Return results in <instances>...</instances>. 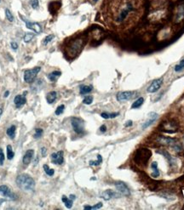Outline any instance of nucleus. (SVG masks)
Wrapping results in <instances>:
<instances>
[{"label": "nucleus", "instance_id": "nucleus-32", "mask_svg": "<svg viewBox=\"0 0 184 210\" xmlns=\"http://www.w3.org/2000/svg\"><path fill=\"white\" fill-rule=\"evenodd\" d=\"M183 69H184V59L183 60H182V61H180V63L177 64V65L175 66V72H181V71L183 70Z\"/></svg>", "mask_w": 184, "mask_h": 210}, {"label": "nucleus", "instance_id": "nucleus-28", "mask_svg": "<svg viewBox=\"0 0 184 210\" xmlns=\"http://www.w3.org/2000/svg\"><path fill=\"white\" fill-rule=\"evenodd\" d=\"M15 156V153L12 150V146L10 145H7V158L9 160H11Z\"/></svg>", "mask_w": 184, "mask_h": 210}, {"label": "nucleus", "instance_id": "nucleus-8", "mask_svg": "<svg viewBox=\"0 0 184 210\" xmlns=\"http://www.w3.org/2000/svg\"><path fill=\"white\" fill-rule=\"evenodd\" d=\"M50 157H51V162H52L54 164L61 165V164H62L63 162H64L63 151H60L52 153Z\"/></svg>", "mask_w": 184, "mask_h": 210}, {"label": "nucleus", "instance_id": "nucleus-43", "mask_svg": "<svg viewBox=\"0 0 184 210\" xmlns=\"http://www.w3.org/2000/svg\"><path fill=\"white\" fill-rule=\"evenodd\" d=\"M132 124H133L132 121H127L126 123L124 124V126L125 127H130V126H132Z\"/></svg>", "mask_w": 184, "mask_h": 210}, {"label": "nucleus", "instance_id": "nucleus-38", "mask_svg": "<svg viewBox=\"0 0 184 210\" xmlns=\"http://www.w3.org/2000/svg\"><path fill=\"white\" fill-rule=\"evenodd\" d=\"M3 162H4V154H3V149L0 148V166L3 164Z\"/></svg>", "mask_w": 184, "mask_h": 210}, {"label": "nucleus", "instance_id": "nucleus-40", "mask_svg": "<svg viewBox=\"0 0 184 210\" xmlns=\"http://www.w3.org/2000/svg\"><path fill=\"white\" fill-rule=\"evenodd\" d=\"M41 154H42V157H45V156H46V154H47V150H46L45 147H43V148L41 149Z\"/></svg>", "mask_w": 184, "mask_h": 210}, {"label": "nucleus", "instance_id": "nucleus-11", "mask_svg": "<svg viewBox=\"0 0 184 210\" xmlns=\"http://www.w3.org/2000/svg\"><path fill=\"white\" fill-rule=\"evenodd\" d=\"M24 22L26 23V27L29 28L30 30H32L34 32L40 33L42 32V27H41V26L38 23H37V22H31V21H29L28 20H26V19H24Z\"/></svg>", "mask_w": 184, "mask_h": 210}, {"label": "nucleus", "instance_id": "nucleus-23", "mask_svg": "<svg viewBox=\"0 0 184 210\" xmlns=\"http://www.w3.org/2000/svg\"><path fill=\"white\" fill-rule=\"evenodd\" d=\"M159 153H161V154H163L166 158H167V160H168V162L170 163V164L171 165H173V164H175L176 163V159L174 158V157H171V155L167 152V151H159Z\"/></svg>", "mask_w": 184, "mask_h": 210}, {"label": "nucleus", "instance_id": "nucleus-14", "mask_svg": "<svg viewBox=\"0 0 184 210\" xmlns=\"http://www.w3.org/2000/svg\"><path fill=\"white\" fill-rule=\"evenodd\" d=\"M33 155H34V151L32 149H30V150H27L23 157V159H22V162L25 165H28L32 159L33 158Z\"/></svg>", "mask_w": 184, "mask_h": 210}, {"label": "nucleus", "instance_id": "nucleus-22", "mask_svg": "<svg viewBox=\"0 0 184 210\" xmlns=\"http://www.w3.org/2000/svg\"><path fill=\"white\" fill-rule=\"evenodd\" d=\"M151 168L153 169L154 172L152 174V176L156 178V177H159L160 176V171H159V169H158V163L156 162H154L152 164H151Z\"/></svg>", "mask_w": 184, "mask_h": 210}, {"label": "nucleus", "instance_id": "nucleus-16", "mask_svg": "<svg viewBox=\"0 0 184 210\" xmlns=\"http://www.w3.org/2000/svg\"><path fill=\"white\" fill-rule=\"evenodd\" d=\"M14 102H15V105L17 108H20L23 105L26 104V96L25 95H18L15 97L14 99Z\"/></svg>", "mask_w": 184, "mask_h": 210}, {"label": "nucleus", "instance_id": "nucleus-33", "mask_svg": "<svg viewBox=\"0 0 184 210\" xmlns=\"http://www.w3.org/2000/svg\"><path fill=\"white\" fill-rule=\"evenodd\" d=\"M5 15H6V18L8 19V20H9L10 22L14 21V16L11 14V12H10L9 9H5Z\"/></svg>", "mask_w": 184, "mask_h": 210}, {"label": "nucleus", "instance_id": "nucleus-27", "mask_svg": "<svg viewBox=\"0 0 184 210\" xmlns=\"http://www.w3.org/2000/svg\"><path fill=\"white\" fill-rule=\"evenodd\" d=\"M33 38H34V33H32V32H26L25 34L24 38H23V40H24L25 43H30L32 40Z\"/></svg>", "mask_w": 184, "mask_h": 210}, {"label": "nucleus", "instance_id": "nucleus-39", "mask_svg": "<svg viewBox=\"0 0 184 210\" xmlns=\"http://www.w3.org/2000/svg\"><path fill=\"white\" fill-rule=\"evenodd\" d=\"M102 207V203H98L97 204H95V206L91 207V209H99Z\"/></svg>", "mask_w": 184, "mask_h": 210}, {"label": "nucleus", "instance_id": "nucleus-29", "mask_svg": "<svg viewBox=\"0 0 184 210\" xmlns=\"http://www.w3.org/2000/svg\"><path fill=\"white\" fill-rule=\"evenodd\" d=\"M43 168H44V172L46 173V174H48L49 176H53V175H54L55 170L52 169H50V167H49L47 164H44V165L43 166Z\"/></svg>", "mask_w": 184, "mask_h": 210}, {"label": "nucleus", "instance_id": "nucleus-46", "mask_svg": "<svg viewBox=\"0 0 184 210\" xmlns=\"http://www.w3.org/2000/svg\"><path fill=\"white\" fill-rule=\"evenodd\" d=\"M9 95V91H6V92L4 93V97H8Z\"/></svg>", "mask_w": 184, "mask_h": 210}, {"label": "nucleus", "instance_id": "nucleus-31", "mask_svg": "<svg viewBox=\"0 0 184 210\" xmlns=\"http://www.w3.org/2000/svg\"><path fill=\"white\" fill-rule=\"evenodd\" d=\"M55 36L53 34H50V35H48L44 38V39L43 40V44L44 45H47L49 43H50L53 39H54Z\"/></svg>", "mask_w": 184, "mask_h": 210}, {"label": "nucleus", "instance_id": "nucleus-10", "mask_svg": "<svg viewBox=\"0 0 184 210\" xmlns=\"http://www.w3.org/2000/svg\"><path fill=\"white\" fill-rule=\"evenodd\" d=\"M158 117H159V115L156 112H151V113H149V115L148 117V119L143 122V124L142 126V129H146L152 123H154V122L156 121V119L158 118Z\"/></svg>", "mask_w": 184, "mask_h": 210}, {"label": "nucleus", "instance_id": "nucleus-15", "mask_svg": "<svg viewBox=\"0 0 184 210\" xmlns=\"http://www.w3.org/2000/svg\"><path fill=\"white\" fill-rule=\"evenodd\" d=\"M177 128V125L174 122H169L164 123V131L165 132L173 133V132H176Z\"/></svg>", "mask_w": 184, "mask_h": 210}, {"label": "nucleus", "instance_id": "nucleus-17", "mask_svg": "<svg viewBox=\"0 0 184 210\" xmlns=\"http://www.w3.org/2000/svg\"><path fill=\"white\" fill-rule=\"evenodd\" d=\"M101 198H103L104 200H110L111 198L114 197H118L117 193L114 192L112 190H106L105 192H103L101 194Z\"/></svg>", "mask_w": 184, "mask_h": 210}, {"label": "nucleus", "instance_id": "nucleus-12", "mask_svg": "<svg viewBox=\"0 0 184 210\" xmlns=\"http://www.w3.org/2000/svg\"><path fill=\"white\" fill-rule=\"evenodd\" d=\"M162 84H163V80L162 79H156V80H154L148 86V88L147 90L148 92V93H155V92H157L160 90V88L161 87Z\"/></svg>", "mask_w": 184, "mask_h": 210}, {"label": "nucleus", "instance_id": "nucleus-47", "mask_svg": "<svg viewBox=\"0 0 184 210\" xmlns=\"http://www.w3.org/2000/svg\"><path fill=\"white\" fill-rule=\"evenodd\" d=\"M2 114H3V108H0V117L2 116Z\"/></svg>", "mask_w": 184, "mask_h": 210}, {"label": "nucleus", "instance_id": "nucleus-19", "mask_svg": "<svg viewBox=\"0 0 184 210\" xmlns=\"http://www.w3.org/2000/svg\"><path fill=\"white\" fill-rule=\"evenodd\" d=\"M61 75H62V72H59V71H55V72H51V73H50V74L48 75V78H49L51 82H56Z\"/></svg>", "mask_w": 184, "mask_h": 210}, {"label": "nucleus", "instance_id": "nucleus-3", "mask_svg": "<svg viewBox=\"0 0 184 210\" xmlns=\"http://www.w3.org/2000/svg\"><path fill=\"white\" fill-rule=\"evenodd\" d=\"M152 153L148 149H139L136 151L134 160L138 164H146L149 160Z\"/></svg>", "mask_w": 184, "mask_h": 210}, {"label": "nucleus", "instance_id": "nucleus-13", "mask_svg": "<svg viewBox=\"0 0 184 210\" xmlns=\"http://www.w3.org/2000/svg\"><path fill=\"white\" fill-rule=\"evenodd\" d=\"M133 92L131 91H123V92H119L117 95V100L120 102L123 101H126L130 100L133 97Z\"/></svg>", "mask_w": 184, "mask_h": 210}, {"label": "nucleus", "instance_id": "nucleus-45", "mask_svg": "<svg viewBox=\"0 0 184 210\" xmlns=\"http://www.w3.org/2000/svg\"><path fill=\"white\" fill-rule=\"evenodd\" d=\"M84 209H85L90 210V209H91V206H88V205H86V206H85V207H84Z\"/></svg>", "mask_w": 184, "mask_h": 210}, {"label": "nucleus", "instance_id": "nucleus-42", "mask_svg": "<svg viewBox=\"0 0 184 210\" xmlns=\"http://www.w3.org/2000/svg\"><path fill=\"white\" fill-rule=\"evenodd\" d=\"M11 47H12V49H13L14 50H16L17 48H18V44H17L16 43H15V42H12V43H11Z\"/></svg>", "mask_w": 184, "mask_h": 210}, {"label": "nucleus", "instance_id": "nucleus-30", "mask_svg": "<svg viewBox=\"0 0 184 210\" xmlns=\"http://www.w3.org/2000/svg\"><path fill=\"white\" fill-rule=\"evenodd\" d=\"M97 158H98V160H96V161H90L89 164L91 166H98V165H100L102 163V157H101V156L100 154H98L97 155Z\"/></svg>", "mask_w": 184, "mask_h": 210}, {"label": "nucleus", "instance_id": "nucleus-18", "mask_svg": "<svg viewBox=\"0 0 184 210\" xmlns=\"http://www.w3.org/2000/svg\"><path fill=\"white\" fill-rule=\"evenodd\" d=\"M56 98H57V93L56 91L49 92L46 95V101L49 104H52L53 102H55Z\"/></svg>", "mask_w": 184, "mask_h": 210}, {"label": "nucleus", "instance_id": "nucleus-5", "mask_svg": "<svg viewBox=\"0 0 184 210\" xmlns=\"http://www.w3.org/2000/svg\"><path fill=\"white\" fill-rule=\"evenodd\" d=\"M158 141L162 144V145H171L177 151H180L181 150V147L180 145L176 142V140L174 139H171V138H168V137H164V136H160L159 139H158Z\"/></svg>", "mask_w": 184, "mask_h": 210}, {"label": "nucleus", "instance_id": "nucleus-4", "mask_svg": "<svg viewBox=\"0 0 184 210\" xmlns=\"http://www.w3.org/2000/svg\"><path fill=\"white\" fill-rule=\"evenodd\" d=\"M41 70V67L40 66H37V67H34L32 69H28V70H26L24 72V80L26 83L27 84H31L34 81V79L36 78L38 73L40 72Z\"/></svg>", "mask_w": 184, "mask_h": 210}, {"label": "nucleus", "instance_id": "nucleus-36", "mask_svg": "<svg viewBox=\"0 0 184 210\" xmlns=\"http://www.w3.org/2000/svg\"><path fill=\"white\" fill-rule=\"evenodd\" d=\"M64 109H65V105H59V106L57 107V109L56 110V115H61V114H62L63 111H64Z\"/></svg>", "mask_w": 184, "mask_h": 210}, {"label": "nucleus", "instance_id": "nucleus-26", "mask_svg": "<svg viewBox=\"0 0 184 210\" xmlns=\"http://www.w3.org/2000/svg\"><path fill=\"white\" fill-rule=\"evenodd\" d=\"M144 102V99L142 97H140L139 99H137L135 102H133V104L131 105V108L132 109H136V108H139L141 105L143 104Z\"/></svg>", "mask_w": 184, "mask_h": 210}, {"label": "nucleus", "instance_id": "nucleus-2", "mask_svg": "<svg viewBox=\"0 0 184 210\" xmlns=\"http://www.w3.org/2000/svg\"><path fill=\"white\" fill-rule=\"evenodd\" d=\"M85 43V40L82 37L77 38L74 40L71 41L69 43V44L68 45V47H67L68 55L69 56H72V57H74V56L78 55L81 52Z\"/></svg>", "mask_w": 184, "mask_h": 210}, {"label": "nucleus", "instance_id": "nucleus-9", "mask_svg": "<svg viewBox=\"0 0 184 210\" xmlns=\"http://www.w3.org/2000/svg\"><path fill=\"white\" fill-rule=\"evenodd\" d=\"M115 187L117 188V190L124 196L125 197H129L130 195V189L128 188V186L124 183V182H116L115 183Z\"/></svg>", "mask_w": 184, "mask_h": 210}, {"label": "nucleus", "instance_id": "nucleus-41", "mask_svg": "<svg viewBox=\"0 0 184 210\" xmlns=\"http://www.w3.org/2000/svg\"><path fill=\"white\" fill-rule=\"evenodd\" d=\"M100 131H101V133H105V132L107 131V127H106V125H105V124H103V125H101V128H100Z\"/></svg>", "mask_w": 184, "mask_h": 210}, {"label": "nucleus", "instance_id": "nucleus-25", "mask_svg": "<svg viewBox=\"0 0 184 210\" xmlns=\"http://www.w3.org/2000/svg\"><path fill=\"white\" fill-rule=\"evenodd\" d=\"M62 202L65 203V206H66L68 209H71V208H72V206H73V201L72 199H70V198L67 197L66 196H62Z\"/></svg>", "mask_w": 184, "mask_h": 210}, {"label": "nucleus", "instance_id": "nucleus-20", "mask_svg": "<svg viewBox=\"0 0 184 210\" xmlns=\"http://www.w3.org/2000/svg\"><path fill=\"white\" fill-rule=\"evenodd\" d=\"M15 130H16V128H15V125H12V126H10L8 129H7V131H6V134H8V136L10 138V139H15Z\"/></svg>", "mask_w": 184, "mask_h": 210}, {"label": "nucleus", "instance_id": "nucleus-24", "mask_svg": "<svg viewBox=\"0 0 184 210\" xmlns=\"http://www.w3.org/2000/svg\"><path fill=\"white\" fill-rule=\"evenodd\" d=\"M119 115L118 112L116 113H107V112H102L101 114V117L104 119H110V118H114L116 117H118Z\"/></svg>", "mask_w": 184, "mask_h": 210}, {"label": "nucleus", "instance_id": "nucleus-7", "mask_svg": "<svg viewBox=\"0 0 184 210\" xmlns=\"http://www.w3.org/2000/svg\"><path fill=\"white\" fill-rule=\"evenodd\" d=\"M0 195L4 197H8L9 199L12 200H16L17 197L15 193H13L11 192V190L7 186H0Z\"/></svg>", "mask_w": 184, "mask_h": 210}, {"label": "nucleus", "instance_id": "nucleus-1", "mask_svg": "<svg viewBox=\"0 0 184 210\" xmlns=\"http://www.w3.org/2000/svg\"><path fill=\"white\" fill-rule=\"evenodd\" d=\"M15 182L19 188L23 191H32L35 187L34 180L26 174H22L17 176Z\"/></svg>", "mask_w": 184, "mask_h": 210}, {"label": "nucleus", "instance_id": "nucleus-34", "mask_svg": "<svg viewBox=\"0 0 184 210\" xmlns=\"http://www.w3.org/2000/svg\"><path fill=\"white\" fill-rule=\"evenodd\" d=\"M43 133H44V131H43L42 128H36L35 129V134H33V138L34 139H38L39 137L42 136Z\"/></svg>", "mask_w": 184, "mask_h": 210}, {"label": "nucleus", "instance_id": "nucleus-35", "mask_svg": "<svg viewBox=\"0 0 184 210\" xmlns=\"http://www.w3.org/2000/svg\"><path fill=\"white\" fill-rule=\"evenodd\" d=\"M92 102H93V97L92 96H86L83 100V103L85 105H91Z\"/></svg>", "mask_w": 184, "mask_h": 210}, {"label": "nucleus", "instance_id": "nucleus-37", "mask_svg": "<svg viewBox=\"0 0 184 210\" xmlns=\"http://www.w3.org/2000/svg\"><path fill=\"white\" fill-rule=\"evenodd\" d=\"M30 5L33 8V9H37L38 7V0H30Z\"/></svg>", "mask_w": 184, "mask_h": 210}, {"label": "nucleus", "instance_id": "nucleus-6", "mask_svg": "<svg viewBox=\"0 0 184 210\" xmlns=\"http://www.w3.org/2000/svg\"><path fill=\"white\" fill-rule=\"evenodd\" d=\"M72 126L75 133L80 134L84 133V121L79 117H73L71 120Z\"/></svg>", "mask_w": 184, "mask_h": 210}, {"label": "nucleus", "instance_id": "nucleus-44", "mask_svg": "<svg viewBox=\"0 0 184 210\" xmlns=\"http://www.w3.org/2000/svg\"><path fill=\"white\" fill-rule=\"evenodd\" d=\"M69 198H70V199H72V200L73 201V200H75V199H76V196H74V195H70V196H69Z\"/></svg>", "mask_w": 184, "mask_h": 210}, {"label": "nucleus", "instance_id": "nucleus-21", "mask_svg": "<svg viewBox=\"0 0 184 210\" xmlns=\"http://www.w3.org/2000/svg\"><path fill=\"white\" fill-rule=\"evenodd\" d=\"M93 90L92 86H88V85H83L80 87V90H79V93L80 95H86V94H89L91 93Z\"/></svg>", "mask_w": 184, "mask_h": 210}, {"label": "nucleus", "instance_id": "nucleus-48", "mask_svg": "<svg viewBox=\"0 0 184 210\" xmlns=\"http://www.w3.org/2000/svg\"><path fill=\"white\" fill-rule=\"evenodd\" d=\"M95 1H97V0H95Z\"/></svg>", "mask_w": 184, "mask_h": 210}]
</instances>
